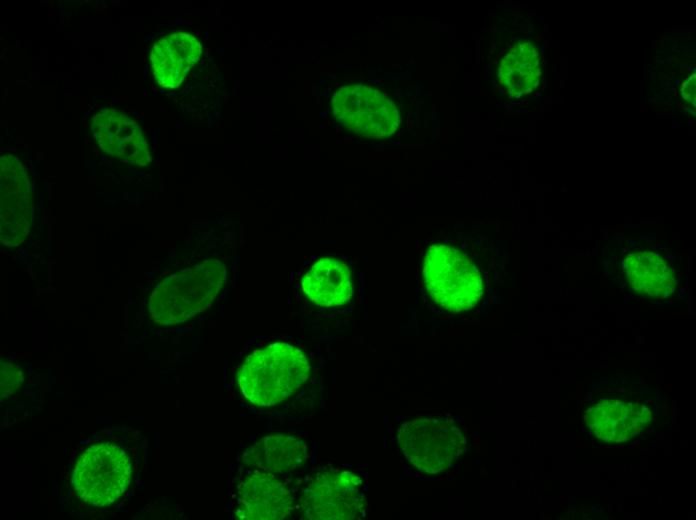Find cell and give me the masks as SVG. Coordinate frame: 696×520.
<instances>
[{
	"label": "cell",
	"instance_id": "6da1fadb",
	"mask_svg": "<svg viewBox=\"0 0 696 520\" xmlns=\"http://www.w3.org/2000/svg\"><path fill=\"white\" fill-rule=\"evenodd\" d=\"M394 440L405 468L422 478L440 479L461 463L468 445L462 420L450 412L398 417Z\"/></svg>",
	"mask_w": 696,
	"mask_h": 520
},
{
	"label": "cell",
	"instance_id": "7a4b0ae2",
	"mask_svg": "<svg viewBox=\"0 0 696 520\" xmlns=\"http://www.w3.org/2000/svg\"><path fill=\"white\" fill-rule=\"evenodd\" d=\"M310 369L302 350L284 342L273 343L245 359L238 370L237 383L249 402L273 406L300 388Z\"/></svg>",
	"mask_w": 696,
	"mask_h": 520
},
{
	"label": "cell",
	"instance_id": "3957f363",
	"mask_svg": "<svg viewBox=\"0 0 696 520\" xmlns=\"http://www.w3.org/2000/svg\"><path fill=\"white\" fill-rule=\"evenodd\" d=\"M422 275L429 299L444 311L467 312L483 298L484 280L479 268L472 258L449 244L427 248Z\"/></svg>",
	"mask_w": 696,
	"mask_h": 520
},
{
	"label": "cell",
	"instance_id": "277c9868",
	"mask_svg": "<svg viewBox=\"0 0 696 520\" xmlns=\"http://www.w3.org/2000/svg\"><path fill=\"white\" fill-rule=\"evenodd\" d=\"M225 281V265L217 259H207L163 279L149 297V313L160 325L183 323L205 310Z\"/></svg>",
	"mask_w": 696,
	"mask_h": 520
},
{
	"label": "cell",
	"instance_id": "5b68a950",
	"mask_svg": "<svg viewBox=\"0 0 696 520\" xmlns=\"http://www.w3.org/2000/svg\"><path fill=\"white\" fill-rule=\"evenodd\" d=\"M648 389H606L588 401L582 419L589 434L606 443H625L649 429L656 409Z\"/></svg>",
	"mask_w": 696,
	"mask_h": 520
},
{
	"label": "cell",
	"instance_id": "8992f818",
	"mask_svg": "<svg viewBox=\"0 0 696 520\" xmlns=\"http://www.w3.org/2000/svg\"><path fill=\"white\" fill-rule=\"evenodd\" d=\"M131 475L130 459L112 443L93 445L79 457L72 475L78 497L95 507L113 504L126 492Z\"/></svg>",
	"mask_w": 696,
	"mask_h": 520
},
{
	"label": "cell",
	"instance_id": "52a82bcc",
	"mask_svg": "<svg viewBox=\"0 0 696 520\" xmlns=\"http://www.w3.org/2000/svg\"><path fill=\"white\" fill-rule=\"evenodd\" d=\"M299 505L311 520L358 519L365 507L364 482L347 469H324L305 485Z\"/></svg>",
	"mask_w": 696,
	"mask_h": 520
},
{
	"label": "cell",
	"instance_id": "ba28073f",
	"mask_svg": "<svg viewBox=\"0 0 696 520\" xmlns=\"http://www.w3.org/2000/svg\"><path fill=\"white\" fill-rule=\"evenodd\" d=\"M331 102L340 124L368 138L389 137L402 121L386 94L362 84L340 87Z\"/></svg>",
	"mask_w": 696,
	"mask_h": 520
},
{
	"label": "cell",
	"instance_id": "9c48e42d",
	"mask_svg": "<svg viewBox=\"0 0 696 520\" xmlns=\"http://www.w3.org/2000/svg\"><path fill=\"white\" fill-rule=\"evenodd\" d=\"M1 242L8 247L22 243L32 221L31 190L27 173L11 156L1 158Z\"/></svg>",
	"mask_w": 696,
	"mask_h": 520
},
{
	"label": "cell",
	"instance_id": "30bf717a",
	"mask_svg": "<svg viewBox=\"0 0 696 520\" xmlns=\"http://www.w3.org/2000/svg\"><path fill=\"white\" fill-rule=\"evenodd\" d=\"M239 515L247 520H282L294 508V496L273 474L258 471L239 489Z\"/></svg>",
	"mask_w": 696,
	"mask_h": 520
},
{
	"label": "cell",
	"instance_id": "8fae6325",
	"mask_svg": "<svg viewBox=\"0 0 696 520\" xmlns=\"http://www.w3.org/2000/svg\"><path fill=\"white\" fill-rule=\"evenodd\" d=\"M305 295L321 307H338L348 303L353 295L349 267L334 257L316 261L302 279Z\"/></svg>",
	"mask_w": 696,
	"mask_h": 520
},
{
	"label": "cell",
	"instance_id": "7c38bea8",
	"mask_svg": "<svg viewBox=\"0 0 696 520\" xmlns=\"http://www.w3.org/2000/svg\"><path fill=\"white\" fill-rule=\"evenodd\" d=\"M201 51L200 43L188 33L178 32L159 40L151 53L158 83L167 88L178 87L199 59Z\"/></svg>",
	"mask_w": 696,
	"mask_h": 520
},
{
	"label": "cell",
	"instance_id": "4fadbf2b",
	"mask_svg": "<svg viewBox=\"0 0 696 520\" xmlns=\"http://www.w3.org/2000/svg\"><path fill=\"white\" fill-rule=\"evenodd\" d=\"M307 446L299 438L272 434L258 440L242 455L245 465L270 474L289 473L307 459Z\"/></svg>",
	"mask_w": 696,
	"mask_h": 520
},
{
	"label": "cell",
	"instance_id": "5bb4252c",
	"mask_svg": "<svg viewBox=\"0 0 696 520\" xmlns=\"http://www.w3.org/2000/svg\"><path fill=\"white\" fill-rule=\"evenodd\" d=\"M626 278L636 293L665 299L676 285L671 266L660 255L642 251L629 254L623 262Z\"/></svg>",
	"mask_w": 696,
	"mask_h": 520
},
{
	"label": "cell",
	"instance_id": "9a60e30c",
	"mask_svg": "<svg viewBox=\"0 0 696 520\" xmlns=\"http://www.w3.org/2000/svg\"><path fill=\"white\" fill-rule=\"evenodd\" d=\"M1 397L13 394L22 384V371L11 362L1 361Z\"/></svg>",
	"mask_w": 696,
	"mask_h": 520
}]
</instances>
